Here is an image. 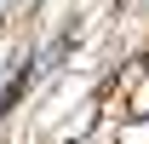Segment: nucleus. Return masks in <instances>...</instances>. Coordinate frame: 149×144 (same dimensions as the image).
Segmentation results:
<instances>
[{"instance_id":"1","label":"nucleus","mask_w":149,"mask_h":144,"mask_svg":"<svg viewBox=\"0 0 149 144\" xmlns=\"http://www.w3.org/2000/svg\"><path fill=\"white\" fill-rule=\"evenodd\" d=\"M40 52H35V35L17 40L12 52H6V64H0V133L17 121L23 109H29V98L40 92Z\"/></svg>"},{"instance_id":"2","label":"nucleus","mask_w":149,"mask_h":144,"mask_svg":"<svg viewBox=\"0 0 149 144\" xmlns=\"http://www.w3.org/2000/svg\"><path fill=\"white\" fill-rule=\"evenodd\" d=\"M63 144H120V133L115 127H97V133H69Z\"/></svg>"},{"instance_id":"3","label":"nucleus","mask_w":149,"mask_h":144,"mask_svg":"<svg viewBox=\"0 0 149 144\" xmlns=\"http://www.w3.org/2000/svg\"><path fill=\"white\" fill-rule=\"evenodd\" d=\"M23 12H29V0H0V29H6L12 18H23Z\"/></svg>"}]
</instances>
